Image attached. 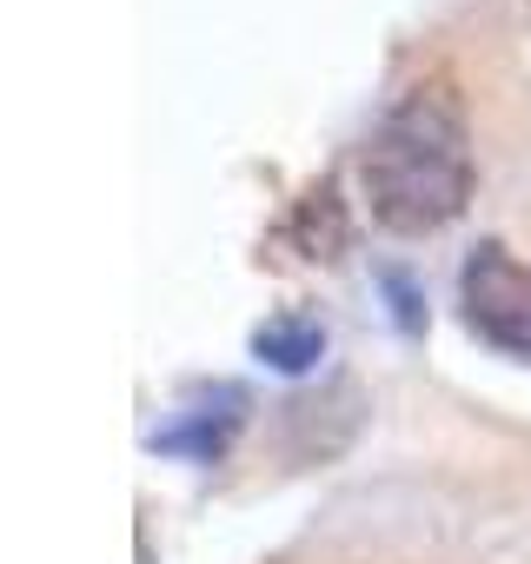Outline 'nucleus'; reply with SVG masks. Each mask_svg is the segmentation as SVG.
Listing matches in <instances>:
<instances>
[{
  "label": "nucleus",
  "mask_w": 531,
  "mask_h": 564,
  "mask_svg": "<svg viewBox=\"0 0 531 564\" xmlns=\"http://www.w3.org/2000/svg\"><path fill=\"white\" fill-rule=\"evenodd\" d=\"M252 352L273 366V372H313L326 359V326L313 313H273L252 333Z\"/></svg>",
  "instance_id": "4"
},
{
  "label": "nucleus",
  "mask_w": 531,
  "mask_h": 564,
  "mask_svg": "<svg viewBox=\"0 0 531 564\" xmlns=\"http://www.w3.org/2000/svg\"><path fill=\"white\" fill-rule=\"evenodd\" d=\"M359 186L386 232L425 239L472 199V120L452 80H419L359 147Z\"/></svg>",
  "instance_id": "1"
},
{
  "label": "nucleus",
  "mask_w": 531,
  "mask_h": 564,
  "mask_svg": "<svg viewBox=\"0 0 531 564\" xmlns=\"http://www.w3.org/2000/svg\"><path fill=\"white\" fill-rule=\"evenodd\" d=\"M286 239L306 252V259H339L346 252V239H353V226H346V206H339V180H319L300 206H293V226H286Z\"/></svg>",
  "instance_id": "5"
},
{
  "label": "nucleus",
  "mask_w": 531,
  "mask_h": 564,
  "mask_svg": "<svg viewBox=\"0 0 531 564\" xmlns=\"http://www.w3.org/2000/svg\"><path fill=\"white\" fill-rule=\"evenodd\" d=\"M239 392H226V405L213 412V405H193V412H180L173 425H160L147 445L153 452H166V458H193V465H213L226 445H232V432H239Z\"/></svg>",
  "instance_id": "3"
},
{
  "label": "nucleus",
  "mask_w": 531,
  "mask_h": 564,
  "mask_svg": "<svg viewBox=\"0 0 531 564\" xmlns=\"http://www.w3.org/2000/svg\"><path fill=\"white\" fill-rule=\"evenodd\" d=\"M458 306H465V326L511 352V359H531V265L511 259L498 239H478L465 272H458Z\"/></svg>",
  "instance_id": "2"
},
{
  "label": "nucleus",
  "mask_w": 531,
  "mask_h": 564,
  "mask_svg": "<svg viewBox=\"0 0 531 564\" xmlns=\"http://www.w3.org/2000/svg\"><path fill=\"white\" fill-rule=\"evenodd\" d=\"M379 286H386V300H392V319H399V333H419V326H425V313H419V293H412V279L386 272Z\"/></svg>",
  "instance_id": "6"
}]
</instances>
